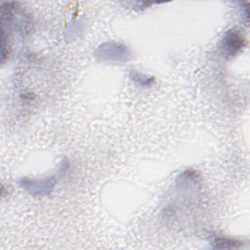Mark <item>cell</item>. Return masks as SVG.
<instances>
[{
  "label": "cell",
  "instance_id": "6da1fadb",
  "mask_svg": "<svg viewBox=\"0 0 250 250\" xmlns=\"http://www.w3.org/2000/svg\"><path fill=\"white\" fill-rule=\"evenodd\" d=\"M94 55L101 61L113 62H125L132 57V53L127 46L112 41L100 45Z\"/></svg>",
  "mask_w": 250,
  "mask_h": 250
},
{
  "label": "cell",
  "instance_id": "7a4b0ae2",
  "mask_svg": "<svg viewBox=\"0 0 250 250\" xmlns=\"http://www.w3.org/2000/svg\"><path fill=\"white\" fill-rule=\"evenodd\" d=\"M245 46V38L240 32L235 28L229 29L223 39H222V50L224 55L228 58L234 57L237 53H239L243 47Z\"/></svg>",
  "mask_w": 250,
  "mask_h": 250
},
{
  "label": "cell",
  "instance_id": "3957f363",
  "mask_svg": "<svg viewBox=\"0 0 250 250\" xmlns=\"http://www.w3.org/2000/svg\"><path fill=\"white\" fill-rule=\"evenodd\" d=\"M56 179L54 177L33 180L23 178L20 181L21 186L25 188L29 193L33 195H46L49 194L56 185Z\"/></svg>",
  "mask_w": 250,
  "mask_h": 250
},
{
  "label": "cell",
  "instance_id": "277c9868",
  "mask_svg": "<svg viewBox=\"0 0 250 250\" xmlns=\"http://www.w3.org/2000/svg\"><path fill=\"white\" fill-rule=\"evenodd\" d=\"M130 77L135 83H137L139 86H142V87H148L154 82L153 77H150L148 75H146L136 70H132L130 72Z\"/></svg>",
  "mask_w": 250,
  "mask_h": 250
},
{
  "label": "cell",
  "instance_id": "5b68a950",
  "mask_svg": "<svg viewBox=\"0 0 250 250\" xmlns=\"http://www.w3.org/2000/svg\"><path fill=\"white\" fill-rule=\"evenodd\" d=\"M213 243L216 248H237L241 245L240 241L226 237H216L213 240Z\"/></svg>",
  "mask_w": 250,
  "mask_h": 250
}]
</instances>
